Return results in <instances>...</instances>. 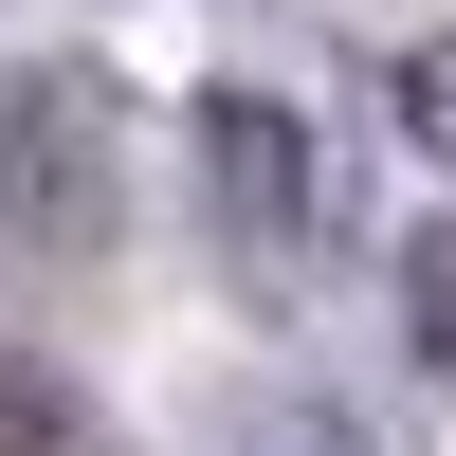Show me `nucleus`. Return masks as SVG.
<instances>
[{"label":"nucleus","mask_w":456,"mask_h":456,"mask_svg":"<svg viewBox=\"0 0 456 456\" xmlns=\"http://www.w3.org/2000/svg\"><path fill=\"white\" fill-rule=\"evenodd\" d=\"M402 110H420V128L456 146V37H420V73H402Z\"/></svg>","instance_id":"obj_6"},{"label":"nucleus","mask_w":456,"mask_h":456,"mask_svg":"<svg viewBox=\"0 0 456 456\" xmlns=\"http://www.w3.org/2000/svg\"><path fill=\"white\" fill-rule=\"evenodd\" d=\"M110 73H0V256H37V274H92L110 256V201H128V165H110Z\"/></svg>","instance_id":"obj_1"},{"label":"nucleus","mask_w":456,"mask_h":456,"mask_svg":"<svg viewBox=\"0 0 456 456\" xmlns=\"http://www.w3.org/2000/svg\"><path fill=\"white\" fill-rule=\"evenodd\" d=\"M0 456H110V420H92L37 347H0Z\"/></svg>","instance_id":"obj_3"},{"label":"nucleus","mask_w":456,"mask_h":456,"mask_svg":"<svg viewBox=\"0 0 456 456\" xmlns=\"http://www.w3.org/2000/svg\"><path fill=\"white\" fill-rule=\"evenodd\" d=\"M238 456H365V420H347V402H274Z\"/></svg>","instance_id":"obj_5"},{"label":"nucleus","mask_w":456,"mask_h":456,"mask_svg":"<svg viewBox=\"0 0 456 456\" xmlns=\"http://www.w3.org/2000/svg\"><path fill=\"white\" fill-rule=\"evenodd\" d=\"M402 347H420V384L456 402V219H420V238H402Z\"/></svg>","instance_id":"obj_4"},{"label":"nucleus","mask_w":456,"mask_h":456,"mask_svg":"<svg viewBox=\"0 0 456 456\" xmlns=\"http://www.w3.org/2000/svg\"><path fill=\"white\" fill-rule=\"evenodd\" d=\"M201 219H219V256H238V274H311V238H329V165H311V128H292L274 92H201Z\"/></svg>","instance_id":"obj_2"}]
</instances>
